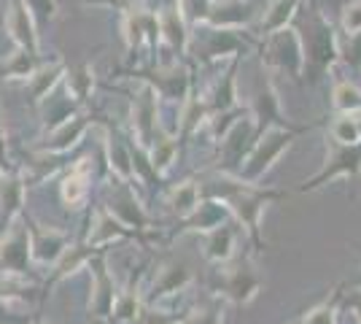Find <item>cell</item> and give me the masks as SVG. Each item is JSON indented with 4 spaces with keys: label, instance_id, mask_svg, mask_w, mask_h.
Masks as SVG:
<instances>
[{
    "label": "cell",
    "instance_id": "6da1fadb",
    "mask_svg": "<svg viewBox=\"0 0 361 324\" xmlns=\"http://www.w3.org/2000/svg\"><path fill=\"white\" fill-rule=\"evenodd\" d=\"M302 52H305V68L318 78L324 71H329L334 60H340L337 54V32L331 28V22L321 11H313L307 16V32L302 35Z\"/></svg>",
    "mask_w": 361,
    "mask_h": 324
},
{
    "label": "cell",
    "instance_id": "7a4b0ae2",
    "mask_svg": "<svg viewBox=\"0 0 361 324\" xmlns=\"http://www.w3.org/2000/svg\"><path fill=\"white\" fill-rule=\"evenodd\" d=\"M262 54H264V62L270 68L286 71L291 78H300L302 71H305V52H302L300 30H294L291 25L264 35Z\"/></svg>",
    "mask_w": 361,
    "mask_h": 324
},
{
    "label": "cell",
    "instance_id": "3957f363",
    "mask_svg": "<svg viewBox=\"0 0 361 324\" xmlns=\"http://www.w3.org/2000/svg\"><path fill=\"white\" fill-rule=\"evenodd\" d=\"M30 265V227L22 219H16L6 227L0 238V273L27 276Z\"/></svg>",
    "mask_w": 361,
    "mask_h": 324
},
{
    "label": "cell",
    "instance_id": "277c9868",
    "mask_svg": "<svg viewBox=\"0 0 361 324\" xmlns=\"http://www.w3.org/2000/svg\"><path fill=\"white\" fill-rule=\"evenodd\" d=\"M294 136H297V133H294V130H286L283 124H275L272 130H267V133H264V138L256 143L251 160L245 162L243 176H245L248 181H256L264 170H270V165L278 160V157L286 152L288 143L294 140Z\"/></svg>",
    "mask_w": 361,
    "mask_h": 324
},
{
    "label": "cell",
    "instance_id": "5b68a950",
    "mask_svg": "<svg viewBox=\"0 0 361 324\" xmlns=\"http://www.w3.org/2000/svg\"><path fill=\"white\" fill-rule=\"evenodd\" d=\"M121 38L127 49H140L143 44L157 47L159 44V22H157V11L151 8H137V6H127L121 11Z\"/></svg>",
    "mask_w": 361,
    "mask_h": 324
},
{
    "label": "cell",
    "instance_id": "8992f818",
    "mask_svg": "<svg viewBox=\"0 0 361 324\" xmlns=\"http://www.w3.org/2000/svg\"><path fill=\"white\" fill-rule=\"evenodd\" d=\"M6 32L14 41V47H22L27 52L41 54V35H38V22L25 0H8L6 3Z\"/></svg>",
    "mask_w": 361,
    "mask_h": 324
},
{
    "label": "cell",
    "instance_id": "52a82bcc",
    "mask_svg": "<svg viewBox=\"0 0 361 324\" xmlns=\"http://www.w3.org/2000/svg\"><path fill=\"white\" fill-rule=\"evenodd\" d=\"M157 22H159V41L167 44L173 52L183 54L189 44H192V32H189V22L180 11L176 0H162V6L157 8Z\"/></svg>",
    "mask_w": 361,
    "mask_h": 324
},
{
    "label": "cell",
    "instance_id": "ba28073f",
    "mask_svg": "<svg viewBox=\"0 0 361 324\" xmlns=\"http://www.w3.org/2000/svg\"><path fill=\"white\" fill-rule=\"evenodd\" d=\"M135 78H140L143 84H149L159 97L176 100V103H183L189 97V87H192L186 68H180V65L159 68V71H143V73H135Z\"/></svg>",
    "mask_w": 361,
    "mask_h": 324
},
{
    "label": "cell",
    "instance_id": "9c48e42d",
    "mask_svg": "<svg viewBox=\"0 0 361 324\" xmlns=\"http://www.w3.org/2000/svg\"><path fill=\"white\" fill-rule=\"evenodd\" d=\"M256 19L254 0H213L211 11L205 16L208 28L221 30H243Z\"/></svg>",
    "mask_w": 361,
    "mask_h": 324
},
{
    "label": "cell",
    "instance_id": "30bf717a",
    "mask_svg": "<svg viewBox=\"0 0 361 324\" xmlns=\"http://www.w3.org/2000/svg\"><path fill=\"white\" fill-rule=\"evenodd\" d=\"M87 130H90V119H87V114H81V111H75L73 116H68L65 122H60L57 127H51L49 130V136L46 140L41 143V155H68L73 146L81 143V138L87 136Z\"/></svg>",
    "mask_w": 361,
    "mask_h": 324
},
{
    "label": "cell",
    "instance_id": "8fae6325",
    "mask_svg": "<svg viewBox=\"0 0 361 324\" xmlns=\"http://www.w3.org/2000/svg\"><path fill=\"white\" fill-rule=\"evenodd\" d=\"M92 270V297H90V313L97 319H106L114 316V306H116V289H114V278L108 276V268L103 257H94L90 260Z\"/></svg>",
    "mask_w": 361,
    "mask_h": 324
},
{
    "label": "cell",
    "instance_id": "7c38bea8",
    "mask_svg": "<svg viewBox=\"0 0 361 324\" xmlns=\"http://www.w3.org/2000/svg\"><path fill=\"white\" fill-rule=\"evenodd\" d=\"M71 246V235L57 227L35 224L30 227V257L38 265H54Z\"/></svg>",
    "mask_w": 361,
    "mask_h": 324
},
{
    "label": "cell",
    "instance_id": "4fadbf2b",
    "mask_svg": "<svg viewBox=\"0 0 361 324\" xmlns=\"http://www.w3.org/2000/svg\"><path fill=\"white\" fill-rule=\"evenodd\" d=\"M65 71H68V65L60 57L51 62H38V68L32 71V76L25 81V92H27L30 106L38 108L49 95L60 87L62 78H65Z\"/></svg>",
    "mask_w": 361,
    "mask_h": 324
},
{
    "label": "cell",
    "instance_id": "5bb4252c",
    "mask_svg": "<svg viewBox=\"0 0 361 324\" xmlns=\"http://www.w3.org/2000/svg\"><path fill=\"white\" fill-rule=\"evenodd\" d=\"M329 165L318 173L316 179L310 181L307 186H318L324 184L326 179H334L337 173H348V176H356L361 170V143H337L331 140V152H329Z\"/></svg>",
    "mask_w": 361,
    "mask_h": 324
},
{
    "label": "cell",
    "instance_id": "9a60e30c",
    "mask_svg": "<svg viewBox=\"0 0 361 324\" xmlns=\"http://www.w3.org/2000/svg\"><path fill=\"white\" fill-rule=\"evenodd\" d=\"M157 97L159 95L154 92L149 84H143V90L133 100V130H135V138L140 143H151L154 140V130H157Z\"/></svg>",
    "mask_w": 361,
    "mask_h": 324
},
{
    "label": "cell",
    "instance_id": "2e32d148",
    "mask_svg": "<svg viewBox=\"0 0 361 324\" xmlns=\"http://www.w3.org/2000/svg\"><path fill=\"white\" fill-rule=\"evenodd\" d=\"M90 181H92V168L90 160H78L73 168L65 173L60 184V195L62 203L68 208H81L87 198H90Z\"/></svg>",
    "mask_w": 361,
    "mask_h": 324
},
{
    "label": "cell",
    "instance_id": "e0dca14e",
    "mask_svg": "<svg viewBox=\"0 0 361 324\" xmlns=\"http://www.w3.org/2000/svg\"><path fill=\"white\" fill-rule=\"evenodd\" d=\"M25 179L16 173H3L0 176V222L8 227L22 216V205H25ZM3 227V230H6Z\"/></svg>",
    "mask_w": 361,
    "mask_h": 324
},
{
    "label": "cell",
    "instance_id": "ac0fdd59",
    "mask_svg": "<svg viewBox=\"0 0 361 324\" xmlns=\"http://www.w3.org/2000/svg\"><path fill=\"white\" fill-rule=\"evenodd\" d=\"M208 114H226L229 108L238 106V57L232 60L229 71L216 81L211 95L205 97Z\"/></svg>",
    "mask_w": 361,
    "mask_h": 324
},
{
    "label": "cell",
    "instance_id": "d6986e66",
    "mask_svg": "<svg viewBox=\"0 0 361 324\" xmlns=\"http://www.w3.org/2000/svg\"><path fill=\"white\" fill-rule=\"evenodd\" d=\"M205 28V44H202V57L205 60H219V57H238L245 44L240 41L238 30H221V28Z\"/></svg>",
    "mask_w": 361,
    "mask_h": 324
},
{
    "label": "cell",
    "instance_id": "ffe728a7",
    "mask_svg": "<svg viewBox=\"0 0 361 324\" xmlns=\"http://www.w3.org/2000/svg\"><path fill=\"white\" fill-rule=\"evenodd\" d=\"M127 230H130V227H124L108 208H100V211L94 214V219H92L90 235H87V246L100 248V246H106V244H114V241L124 238Z\"/></svg>",
    "mask_w": 361,
    "mask_h": 324
},
{
    "label": "cell",
    "instance_id": "44dd1931",
    "mask_svg": "<svg viewBox=\"0 0 361 324\" xmlns=\"http://www.w3.org/2000/svg\"><path fill=\"white\" fill-rule=\"evenodd\" d=\"M41 62V54L35 52H27L22 47H14V52L8 57L0 60V81H27L32 76V71L38 68Z\"/></svg>",
    "mask_w": 361,
    "mask_h": 324
},
{
    "label": "cell",
    "instance_id": "7402d4cb",
    "mask_svg": "<svg viewBox=\"0 0 361 324\" xmlns=\"http://www.w3.org/2000/svg\"><path fill=\"white\" fill-rule=\"evenodd\" d=\"M65 92L73 97L75 103H90L94 92V68L92 62H78L73 68L65 71Z\"/></svg>",
    "mask_w": 361,
    "mask_h": 324
},
{
    "label": "cell",
    "instance_id": "603a6c76",
    "mask_svg": "<svg viewBox=\"0 0 361 324\" xmlns=\"http://www.w3.org/2000/svg\"><path fill=\"white\" fill-rule=\"evenodd\" d=\"M302 0H272L270 6L264 8V16L259 22V32L262 35H270V32L288 28L294 22V16L300 11Z\"/></svg>",
    "mask_w": 361,
    "mask_h": 324
},
{
    "label": "cell",
    "instance_id": "cb8c5ba5",
    "mask_svg": "<svg viewBox=\"0 0 361 324\" xmlns=\"http://www.w3.org/2000/svg\"><path fill=\"white\" fill-rule=\"evenodd\" d=\"M108 211L116 216L124 227H130V230L146 224V214H143V208L137 205L135 195H133L127 186L121 189L119 195H114V200L108 203Z\"/></svg>",
    "mask_w": 361,
    "mask_h": 324
},
{
    "label": "cell",
    "instance_id": "d4e9b609",
    "mask_svg": "<svg viewBox=\"0 0 361 324\" xmlns=\"http://www.w3.org/2000/svg\"><path fill=\"white\" fill-rule=\"evenodd\" d=\"M259 289V278L251 273V268H235V270H229L226 273V281H224V292L235 300V303H248L251 297L256 294Z\"/></svg>",
    "mask_w": 361,
    "mask_h": 324
},
{
    "label": "cell",
    "instance_id": "484cf974",
    "mask_svg": "<svg viewBox=\"0 0 361 324\" xmlns=\"http://www.w3.org/2000/svg\"><path fill=\"white\" fill-rule=\"evenodd\" d=\"M254 138V119L245 116V119H235L232 122V130L221 136V149H224V157L229 160H240L245 143Z\"/></svg>",
    "mask_w": 361,
    "mask_h": 324
},
{
    "label": "cell",
    "instance_id": "4316f807",
    "mask_svg": "<svg viewBox=\"0 0 361 324\" xmlns=\"http://www.w3.org/2000/svg\"><path fill=\"white\" fill-rule=\"evenodd\" d=\"M189 278H192V276H189V270H186L183 265L170 263V265H165L159 273H157L151 292H154V297H165V294L180 292V289L189 284Z\"/></svg>",
    "mask_w": 361,
    "mask_h": 324
},
{
    "label": "cell",
    "instance_id": "83f0119b",
    "mask_svg": "<svg viewBox=\"0 0 361 324\" xmlns=\"http://www.w3.org/2000/svg\"><path fill=\"white\" fill-rule=\"evenodd\" d=\"M38 108H44V127L46 130H51V127H57L60 122H65L68 116H73L75 100L68 92L57 95V90H54V92L49 95Z\"/></svg>",
    "mask_w": 361,
    "mask_h": 324
},
{
    "label": "cell",
    "instance_id": "f1b7e54d",
    "mask_svg": "<svg viewBox=\"0 0 361 324\" xmlns=\"http://www.w3.org/2000/svg\"><path fill=\"white\" fill-rule=\"evenodd\" d=\"M232 248H235V230L232 227H213L208 235V244H205V257L213 263H226L232 257Z\"/></svg>",
    "mask_w": 361,
    "mask_h": 324
},
{
    "label": "cell",
    "instance_id": "f546056e",
    "mask_svg": "<svg viewBox=\"0 0 361 324\" xmlns=\"http://www.w3.org/2000/svg\"><path fill=\"white\" fill-rule=\"evenodd\" d=\"M92 254H94V251H92L87 244H84V246H68L60 260L51 265V268H54V278L60 281V278H68L71 273L81 270L84 265H90Z\"/></svg>",
    "mask_w": 361,
    "mask_h": 324
},
{
    "label": "cell",
    "instance_id": "4dcf8cb0",
    "mask_svg": "<svg viewBox=\"0 0 361 324\" xmlns=\"http://www.w3.org/2000/svg\"><path fill=\"white\" fill-rule=\"evenodd\" d=\"M200 205V186L195 181H183L170 192V208L178 216H192Z\"/></svg>",
    "mask_w": 361,
    "mask_h": 324
},
{
    "label": "cell",
    "instance_id": "1f68e13d",
    "mask_svg": "<svg viewBox=\"0 0 361 324\" xmlns=\"http://www.w3.org/2000/svg\"><path fill=\"white\" fill-rule=\"evenodd\" d=\"M108 140V165L111 170L119 176L121 181H127V179H133V152H130V146H124L119 143L116 138H106Z\"/></svg>",
    "mask_w": 361,
    "mask_h": 324
},
{
    "label": "cell",
    "instance_id": "d6a6232c",
    "mask_svg": "<svg viewBox=\"0 0 361 324\" xmlns=\"http://www.w3.org/2000/svg\"><path fill=\"white\" fill-rule=\"evenodd\" d=\"M331 103L340 114H359L361 111V90L350 81H340L334 84V92H331Z\"/></svg>",
    "mask_w": 361,
    "mask_h": 324
},
{
    "label": "cell",
    "instance_id": "836d02e7",
    "mask_svg": "<svg viewBox=\"0 0 361 324\" xmlns=\"http://www.w3.org/2000/svg\"><path fill=\"white\" fill-rule=\"evenodd\" d=\"M224 219V208L219 203H205V205H197V211L192 214V222L186 230H202V232H211L213 227H219Z\"/></svg>",
    "mask_w": 361,
    "mask_h": 324
},
{
    "label": "cell",
    "instance_id": "e575fe53",
    "mask_svg": "<svg viewBox=\"0 0 361 324\" xmlns=\"http://www.w3.org/2000/svg\"><path fill=\"white\" fill-rule=\"evenodd\" d=\"M176 152H178V140L173 138V136H165V138L157 140L154 149H151V168H154V173H165L173 165Z\"/></svg>",
    "mask_w": 361,
    "mask_h": 324
},
{
    "label": "cell",
    "instance_id": "d590c367",
    "mask_svg": "<svg viewBox=\"0 0 361 324\" xmlns=\"http://www.w3.org/2000/svg\"><path fill=\"white\" fill-rule=\"evenodd\" d=\"M331 140L337 143H361V133H359V119L356 114H343L337 116L334 124H331Z\"/></svg>",
    "mask_w": 361,
    "mask_h": 324
},
{
    "label": "cell",
    "instance_id": "8d00e7d4",
    "mask_svg": "<svg viewBox=\"0 0 361 324\" xmlns=\"http://www.w3.org/2000/svg\"><path fill=\"white\" fill-rule=\"evenodd\" d=\"M143 313V306H140V294L137 289H127L124 294L116 297V306H114V316L119 322H137Z\"/></svg>",
    "mask_w": 361,
    "mask_h": 324
},
{
    "label": "cell",
    "instance_id": "74e56055",
    "mask_svg": "<svg viewBox=\"0 0 361 324\" xmlns=\"http://www.w3.org/2000/svg\"><path fill=\"white\" fill-rule=\"evenodd\" d=\"M337 54H340V60L348 62V65L361 68V30L337 35Z\"/></svg>",
    "mask_w": 361,
    "mask_h": 324
},
{
    "label": "cell",
    "instance_id": "f35d334b",
    "mask_svg": "<svg viewBox=\"0 0 361 324\" xmlns=\"http://www.w3.org/2000/svg\"><path fill=\"white\" fill-rule=\"evenodd\" d=\"M189 25H205V16L211 11L213 0H176Z\"/></svg>",
    "mask_w": 361,
    "mask_h": 324
},
{
    "label": "cell",
    "instance_id": "ab89813d",
    "mask_svg": "<svg viewBox=\"0 0 361 324\" xmlns=\"http://www.w3.org/2000/svg\"><path fill=\"white\" fill-rule=\"evenodd\" d=\"M25 3H27V8L32 11L38 25H49L57 19V11H60L57 0H25Z\"/></svg>",
    "mask_w": 361,
    "mask_h": 324
},
{
    "label": "cell",
    "instance_id": "60d3db41",
    "mask_svg": "<svg viewBox=\"0 0 361 324\" xmlns=\"http://www.w3.org/2000/svg\"><path fill=\"white\" fill-rule=\"evenodd\" d=\"M340 28L343 32H359L361 30V0H350L343 8L340 16Z\"/></svg>",
    "mask_w": 361,
    "mask_h": 324
},
{
    "label": "cell",
    "instance_id": "b9f144b4",
    "mask_svg": "<svg viewBox=\"0 0 361 324\" xmlns=\"http://www.w3.org/2000/svg\"><path fill=\"white\" fill-rule=\"evenodd\" d=\"M302 324H334V306H321V308L310 311Z\"/></svg>",
    "mask_w": 361,
    "mask_h": 324
},
{
    "label": "cell",
    "instance_id": "7bdbcfd3",
    "mask_svg": "<svg viewBox=\"0 0 361 324\" xmlns=\"http://www.w3.org/2000/svg\"><path fill=\"white\" fill-rule=\"evenodd\" d=\"M189 324H219V311H202V313H197L192 316V322Z\"/></svg>",
    "mask_w": 361,
    "mask_h": 324
},
{
    "label": "cell",
    "instance_id": "ee69618b",
    "mask_svg": "<svg viewBox=\"0 0 361 324\" xmlns=\"http://www.w3.org/2000/svg\"><path fill=\"white\" fill-rule=\"evenodd\" d=\"M8 162V149H6V130H3V116H0V165Z\"/></svg>",
    "mask_w": 361,
    "mask_h": 324
},
{
    "label": "cell",
    "instance_id": "f6af8a7d",
    "mask_svg": "<svg viewBox=\"0 0 361 324\" xmlns=\"http://www.w3.org/2000/svg\"><path fill=\"white\" fill-rule=\"evenodd\" d=\"M356 311H359V319H361V300H356Z\"/></svg>",
    "mask_w": 361,
    "mask_h": 324
},
{
    "label": "cell",
    "instance_id": "bcb514c9",
    "mask_svg": "<svg viewBox=\"0 0 361 324\" xmlns=\"http://www.w3.org/2000/svg\"><path fill=\"white\" fill-rule=\"evenodd\" d=\"M3 173H6V170H3V165H0V176H3Z\"/></svg>",
    "mask_w": 361,
    "mask_h": 324
}]
</instances>
